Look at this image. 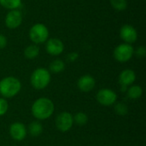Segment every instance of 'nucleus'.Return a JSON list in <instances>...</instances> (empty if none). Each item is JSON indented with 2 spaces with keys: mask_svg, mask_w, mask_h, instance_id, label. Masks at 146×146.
Masks as SVG:
<instances>
[{
  "mask_svg": "<svg viewBox=\"0 0 146 146\" xmlns=\"http://www.w3.org/2000/svg\"><path fill=\"white\" fill-rule=\"evenodd\" d=\"M65 69V63L61 59H55L53 60L49 65V71L50 73L53 74H60Z\"/></svg>",
  "mask_w": 146,
  "mask_h": 146,
  "instance_id": "obj_16",
  "label": "nucleus"
},
{
  "mask_svg": "<svg viewBox=\"0 0 146 146\" xmlns=\"http://www.w3.org/2000/svg\"><path fill=\"white\" fill-rule=\"evenodd\" d=\"M73 118H74V123H75L80 127L85 126L88 121V116L84 112L76 113L74 115H73Z\"/></svg>",
  "mask_w": 146,
  "mask_h": 146,
  "instance_id": "obj_19",
  "label": "nucleus"
},
{
  "mask_svg": "<svg viewBox=\"0 0 146 146\" xmlns=\"http://www.w3.org/2000/svg\"><path fill=\"white\" fill-rule=\"evenodd\" d=\"M28 36L33 44L38 45L48 40L50 33L48 27L44 23H35L29 29Z\"/></svg>",
  "mask_w": 146,
  "mask_h": 146,
  "instance_id": "obj_4",
  "label": "nucleus"
},
{
  "mask_svg": "<svg viewBox=\"0 0 146 146\" xmlns=\"http://www.w3.org/2000/svg\"><path fill=\"white\" fill-rule=\"evenodd\" d=\"M8 44V39L7 38L3 35L0 33V50L4 49Z\"/></svg>",
  "mask_w": 146,
  "mask_h": 146,
  "instance_id": "obj_24",
  "label": "nucleus"
},
{
  "mask_svg": "<svg viewBox=\"0 0 146 146\" xmlns=\"http://www.w3.org/2000/svg\"><path fill=\"white\" fill-rule=\"evenodd\" d=\"M119 34L123 43H127L129 44L135 43L139 37L136 28L133 25H130V24L123 25L120 29Z\"/></svg>",
  "mask_w": 146,
  "mask_h": 146,
  "instance_id": "obj_9",
  "label": "nucleus"
},
{
  "mask_svg": "<svg viewBox=\"0 0 146 146\" xmlns=\"http://www.w3.org/2000/svg\"><path fill=\"white\" fill-rule=\"evenodd\" d=\"M121 90L122 92H127V86H121Z\"/></svg>",
  "mask_w": 146,
  "mask_h": 146,
  "instance_id": "obj_26",
  "label": "nucleus"
},
{
  "mask_svg": "<svg viewBox=\"0 0 146 146\" xmlns=\"http://www.w3.org/2000/svg\"><path fill=\"white\" fill-rule=\"evenodd\" d=\"M96 99L103 106H111L114 105L117 101V94L115 91L109 88H103L98 92L96 94Z\"/></svg>",
  "mask_w": 146,
  "mask_h": 146,
  "instance_id": "obj_6",
  "label": "nucleus"
},
{
  "mask_svg": "<svg viewBox=\"0 0 146 146\" xmlns=\"http://www.w3.org/2000/svg\"><path fill=\"white\" fill-rule=\"evenodd\" d=\"M110 3L116 11H124L127 8V0H110Z\"/></svg>",
  "mask_w": 146,
  "mask_h": 146,
  "instance_id": "obj_20",
  "label": "nucleus"
},
{
  "mask_svg": "<svg viewBox=\"0 0 146 146\" xmlns=\"http://www.w3.org/2000/svg\"><path fill=\"white\" fill-rule=\"evenodd\" d=\"M127 97L130 99L137 100V99L140 98L141 96L143 95V89L140 86L132 85L129 86V88H127Z\"/></svg>",
  "mask_w": 146,
  "mask_h": 146,
  "instance_id": "obj_15",
  "label": "nucleus"
},
{
  "mask_svg": "<svg viewBox=\"0 0 146 146\" xmlns=\"http://www.w3.org/2000/svg\"><path fill=\"white\" fill-rule=\"evenodd\" d=\"M56 127L62 133L68 132L74 125L73 115L69 112L64 111L60 113L55 120Z\"/></svg>",
  "mask_w": 146,
  "mask_h": 146,
  "instance_id": "obj_7",
  "label": "nucleus"
},
{
  "mask_svg": "<svg viewBox=\"0 0 146 146\" xmlns=\"http://www.w3.org/2000/svg\"><path fill=\"white\" fill-rule=\"evenodd\" d=\"M8 110H9L8 101L3 98H0V116L4 115L7 113Z\"/></svg>",
  "mask_w": 146,
  "mask_h": 146,
  "instance_id": "obj_22",
  "label": "nucleus"
},
{
  "mask_svg": "<svg viewBox=\"0 0 146 146\" xmlns=\"http://www.w3.org/2000/svg\"><path fill=\"white\" fill-rule=\"evenodd\" d=\"M39 52H40V49H39L38 45L35 44H32L27 45L25 48L23 54L27 59L33 60L36 57H38V56L39 55Z\"/></svg>",
  "mask_w": 146,
  "mask_h": 146,
  "instance_id": "obj_14",
  "label": "nucleus"
},
{
  "mask_svg": "<svg viewBox=\"0 0 146 146\" xmlns=\"http://www.w3.org/2000/svg\"><path fill=\"white\" fill-rule=\"evenodd\" d=\"M0 5L8 9H19L21 5V0H0Z\"/></svg>",
  "mask_w": 146,
  "mask_h": 146,
  "instance_id": "obj_18",
  "label": "nucleus"
},
{
  "mask_svg": "<svg viewBox=\"0 0 146 146\" xmlns=\"http://www.w3.org/2000/svg\"><path fill=\"white\" fill-rule=\"evenodd\" d=\"M21 89V81L14 76H7L0 80V95L3 98L15 97Z\"/></svg>",
  "mask_w": 146,
  "mask_h": 146,
  "instance_id": "obj_2",
  "label": "nucleus"
},
{
  "mask_svg": "<svg viewBox=\"0 0 146 146\" xmlns=\"http://www.w3.org/2000/svg\"><path fill=\"white\" fill-rule=\"evenodd\" d=\"M134 55V48L132 44L122 43L118 44L113 51L114 58L119 62H127L132 59Z\"/></svg>",
  "mask_w": 146,
  "mask_h": 146,
  "instance_id": "obj_5",
  "label": "nucleus"
},
{
  "mask_svg": "<svg viewBox=\"0 0 146 146\" xmlns=\"http://www.w3.org/2000/svg\"><path fill=\"white\" fill-rule=\"evenodd\" d=\"M115 112L118 115H126L128 113V108L124 103H116L115 105Z\"/></svg>",
  "mask_w": 146,
  "mask_h": 146,
  "instance_id": "obj_21",
  "label": "nucleus"
},
{
  "mask_svg": "<svg viewBox=\"0 0 146 146\" xmlns=\"http://www.w3.org/2000/svg\"><path fill=\"white\" fill-rule=\"evenodd\" d=\"M9 135L15 141H22L25 139L27 134V129L26 126L21 122H14L9 127Z\"/></svg>",
  "mask_w": 146,
  "mask_h": 146,
  "instance_id": "obj_11",
  "label": "nucleus"
},
{
  "mask_svg": "<svg viewBox=\"0 0 146 146\" xmlns=\"http://www.w3.org/2000/svg\"><path fill=\"white\" fill-rule=\"evenodd\" d=\"M64 44L58 38H49L45 42V50L46 52L53 56H57L62 54L64 51Z\"/></svg>",
  "mask_w": 146,
  "mask_h": 146,
  "instance_id": "obj_10",
  "label": "nucleus"
},
{
  "mask_svg": "<svg viewBox=\"0 0 146 146\" xmlns=\"http://www.w3.org/2000/svg\"><path fill=\"white\" fill-rule=\"evenodd\" d=\"M51 75L50 71L44 68H36L31 74L30 83L36 90H43L50 83Z\"/></svg>",
  "mask_w": 146,
  "mask_h": 146,
  "instance_id": "obj_3",
  "label": "nucleus"
},
{
  "mask_svg": "<svg viewBox=\"0 0 146 146\" xmlns=\"http://www.w3.org/2000/svg\"><path fill=\"white\" fill-rule=\"evenodd\" d=\"M79 57V55L78 53L76 52H72V53H69L68 56V60L69 62H75Z\"/></svg>",
  "mask_w": 146,
  "mask_h": 146,
  "instance_id": "obj_25",
  "label": "nucleus"
},
{
  "mask_svg": "<svg viewBox=\"0 0 146 146\" xmlns=\"http://www.w3.org/2000/svg\"><path fill=\"white\" fill-rule=\"evenodd\" d=\"M96 86L95 79L90 74H85L80 77L77 81V86L82 92H90Z\"/></svg>",
  "mask_w": 146,
  "mask_h": 146,
  "instance_id": "obj_12",
  "label": "nucleus"
},
{
  "mask_svg": "<svg viewBox=\"0 0 146 146\" xmlns=\"http://www.w3.org/2000/svg\"><path fill=\"white\" fill-rule=\"evenodd\" d=\"M43 125L38 121H32L28 125L27 132L33 137H38L43 133Z\"/></svg>",
  "mask_w": 146,
  "mask_h": 146,
  "instance_id": "obj_17",
  "label": "nucleus"
},
{
  "mask_svg": "<svg viewBox=\"0 0 146 146\" xmlns=\"http://www.w3.org/2000/svg\"><path fill=\"white\" fill-rule=\"evenodd\" d=\"M55 105L48 98H39L36 99L31 107V112L33 117L38 121L49 119L54 113Z\"/></svg>",
  "mask_w": 146,
  "mask_h": 146,
  "instance_id": "obj_1",
  "label": "nucleus"
},
{
  "mask_svg": "<svg viewBox=\"0 0 146 146\" xmlns=\"http://www.w3.org/2000/svg\"><path fill=\"white\" fill-rule=\"evenodd\" d=\"M134 55H136L139 58H143L146 56V49L145 46H139L136 50H134Z\"/></svg>",
  "mask_w": 146,
  "mask_h": 146,
  "instance_id": "obj_23",
  "label": "nucleus"
},
{
  "mask_svg": "<svg viewBox=\"0 0 146 146\" xmlns=\"http://www.w3.org/2000/svg\"><path fill=\"white\" fill-rule=\"evenodd\" d=\"M23 21V15L21 10L12 9L9 10L4 18V24L9 29H16L18 28Z\"/></svg>",
  "mask_w": 146,
  "mask_h": 146,
  "instance_id": "obj_8",
  "label": "nucleus"
},
{
  "mask_svg": "<svg viewBox=\"0 0 146 146\" xmlns=\"http://www.w3.org/2000/svg\"><path fill=\"white\" fill-rule=\"evenodd\" d=\"M118 80H119V83L121 86H124L128 87L135 82L136 74L133 69H130V68L124 69L119 74Z\"/></svg>",
  "mask_w": 146,
  "mask_h": 146,
  "instance_id": "obj_13",
  "label": "nucleus"
}]
</instances>
